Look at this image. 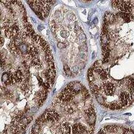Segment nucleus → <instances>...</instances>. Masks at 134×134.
Instances as JSON below:
<instances>
[{
  "instance_id": "obj_1",
  "label": "nucleus",
  "mask_w": 134,
  "mask_h": 134,
  "mask_svg": "<svg viewBox=\"0 0 134 134\" xmlns=\"http://www.w3.org/2000/svg\"><path fill=\"white\" fill-rule=\"evenodd\" d=\"M70 82L52 103L62 122L71 129L72 134H93L96 112L93 101L85 87Z\"/></svg>"
},
{
  "instance_id": "obj_2",
  "label": "nucleus",
  "mask_w": 134,
  "mask_h": 134,
  "mask_svg": "<svg viewBox=\"0 0 134 134\" xmlns=\"http://www.w3.org/2000/svg\"><path fill=\"white\" fill-rule=\"evenodd\" d=\"M30 134H72L68 125L60 121L58 113L48 109L36 120Z\"/></svg>"
},
{
  "instance_id": "obj_3",
  "label": "nucleus",
  "mask_w": 134,
  "mask_h": 134,
  "mask_svg": "<svg viewBox=\"0 0 134 134\" xmlns=\"http://www.w3.org/2000/svg\"><path fill=\"white\" fill-rule=\"evenodd\" d=\"M97 134H134L132 129L119 125H108L103 127Z\"/></svg>"
},
{
  "instance_id": "obj_4",
  "label": "nucleus",
  "mask_w": 134,
  "mask_h": 134,
  "mask_svg": "<svg viewBox=\"0 0 134 134\" xmlns=\"http://www.w3.org/2000/svg\"><path fill=\"white\" fill-rule=\"evenodd\" d=\"M18 48H19V50L20 51L21 53H28V51L29 48H28L27 45H26V44L24 43H21L20 45H19V46H18Z\"/></svg>"
},
{
  "instance_id": "obj_5",
  "label": "nucleus",
  "mask_w": 134,
  "mask_h": 134,
  "mask_svg": "<svg viewBox=\"0 0 134 134\" xmlns=\"http://www.w3.org/2000/svg\"><path fill=\"white\" fill-rule=\"evenodd\" d=\"M31 62H32V65H33V66H40V65L42 64L41 61L38 58H33V59H32V61H31Z\"/></svg>"
},
{
  "instance_id": "obj_6",
  "label": "nucleus",
  "mask_w": 134,
  "mask_h": 134,
  "mask_svg": "<svg viewBox=\"0 0 134 134\" xmlns=\"http://www.w3.org/2000/svg\"><path fill=\"white\" fill-rule=\"evenodd\" d=\"M64 71L65 73L67 76H71L72 75V72H71V70H70L69 67L67 65H64Z\"/></svg>"
},
{
  "instance_id": "obj_7",
  "label": "nucleus",
  "mask_w": 134,
  "mask_h": 134,
  "mask_svg": "<svg viewBox=\"0 0 134 134\" xmlns=\"http://www.w3.org/2000/svg\"><path fill=\"white\" fill-rule=\"evenodd\" d=\"M79 38L81 40L82 42H85L86 41V36L84 33H81L79 35Z\"/></svg>"
},
{
  "instance_id": "obj_8",
  "label": "nucleus",
  "mask_w": 134,
  "mask_h": 134,
  "mask_svg": "<svg viewBox=\"0 0 134 134\" xmlns=\"http://www.w3.org/2000/svg\"><path fill=\"white\" fill-rule=\"evenodd\" d=\"M61 36L62 38H67V36H68V32L66 30H62L61 32Z\"/></svg>"
},
{
  "instance_id": "obj_9",
  "label": "nucleus",
  "mask_w": 134,
  "mask_h": 134,
  "mask_svg": "<svg viewBox=\"0 0 134 134\" xmlns=\"http://www.w3.org/2000/svg\"><path fill=\"white\" fill-rule=\"evenodd\" d=\"M78 56H79V58H80L81 59H84V60H85V59H87V54H86V53H83V52L79 53Z\"/></svg>"
},
{
  "instance_id": "obj_10",
  "label": "nucleus",
  "mask_w": 134,
  "mask_h": 134,
  "mask_svg": "<svg viewBox=\"0 0 134 134\" xmlns=\"http://www.w3.org/2000/svg\"><path fill=\"white\" fill-rule=\"evenodd\" d=\"M58 48H59V49L65 48H66V45H65L64 43H63L59 42L58 43Z\"/></svg>"
},
{
  "instance_id": "obj_11",
  "label": "nucleus",
  "mask_w": 134,
  "mask_h": 134,
  "mask_svg": "<svg viewBox=\"0 0 134 134\" xmlns=\"http://www.w3.org/2000/svg\"><path fill=\"white\" fill-rule=\"evenodd\" d=\"M72 70H73L74 72H75V73H78L79 70H80V68H79V67H78V66H74L73 68H72Z\"/></svg>"
},
{
  "instance_id": "obj_12",
  "label": "nucleus",
  "mask_w": 134,
  "mask_h": 134,
  "mask_svg": "<svg viewBox=\"0 0 134 134\" xmlns=\"http://www.w3.org/2000/svg\"><path fill=\"white\" fill-rule=\"evenodd\" d=\"M67 17H68L69 19L70 20H75V15H73V14H68V15H67Z\"/></svg>"
},
{
  "instance_id": "obj_13",
  "label": "nucleus",
  "mask_w": 134,
  "mask_h": 134,
  "mask_svg": "<svg viewBox=\"0 0 134 134\" xmlns=\"http://www.w3.org/2000/svg\"><path fill=\"white\" fill-rule=\"evenodd\" d=\"M80 50H82V51H87V46L86 45V44H84L82 46H80V48H79Z\"/></svg>"
},
{
  "instance_id": "obj_14",
  "label": "nucleus",
  "mask_w": 134,
  "mask_h": 134,
  "mask_svg": "<svg viewBox=\"0 0 134 134\" xmlns=\"http://www.w3.org/2000/svg\"><path fill=\"white\" fill-rule=\"evenodd\" d=\"M43 28H44V27L41 25H39L38 26V29L40 31H41L43 29Z\"/></svg>"
},
{
  "instance_id": "obj_15",
  "label": "nucleus",
  "mask_w": 134,
  "mask_h": 134,
  "mask_svg": "<svg viewBox=\"0 0 134 134\" xmlns=\"http://www.w3.org/2000/svg\"><path fill=\"white\" fill-rule=\"evenodd\" d=\"M51 45H52V46H53V48H54V51H56V47H55V45H54V43L53 42H51Z\"/></svg>"
},
{
  "instance_id": "obj_16",
  "label": "nucleus",
  "mask_w": 134,
  "mask_h": 134,
  "mask_svg": "<svg viewBox=\"0 0 134 134\" xmlns=\"http://www.w3.org/2000/svg\"><path fill=\"white\" fill-rule=\"evenodd\" d=\"M4 43V40L2 39V38H1V47H2V43Z\"/></svg>"
},
{
  "instance_id": "obj_17",
  "label": "nucleus",
  "mask_w": 134,
  "mask_h": 134,
  "mask_svg": "<svg viewBox=\"0 0 134 134\" xmlns=\"http://www.w3.org/2000/svg\"><path fill=\"white\" fill-rule=\"evenodd\" d=\"M92 58H93V59H94V58H95V53H94V52H93V53H92Z\"/></svg>"
},
{
  "instance_id": "obj_18",
  "label": "nucleus",
  "mask_w": 134,
  "mask_h": 134,
  "mask_svg": "<svg viewBox=\"0 0 134 134\" xmlns=\"http://www.w3.org/2000/svg\"><path fill=\"white\" fill-rule=\"evenodd\" d=\"M31 19H32V21H33V22H34L35 23H36V21H35V19H34V18H33V17H31Z\"/></svg>"
},
{
  "instance_id": "obj_19",
  "label": "nucleus",
  "mask_w": 134,
  "mask_h": 134,
  "mask_svg": "<svg viewBox=\"0 0 134 134\" xmlns=\"http://www.w3.org/2000/svg\"></svg>"
}]
</instances>
